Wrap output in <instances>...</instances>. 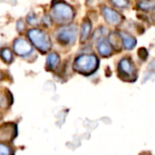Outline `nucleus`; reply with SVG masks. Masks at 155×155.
<instances>
[{"mask_svg": "<svg viewBox=\"0 0 155 155\" xmlns=\"http://www.w3.org/2000/svg\"><path fill=\"white\" fill-rule=\"evenodd\" d=\"M52 16L53 19L59 24H66L74 16L73 8L63 1L53 2L52 7Z\"/></svg>", "mask_w": 155, "mask_h": 155, "instance_id": "nucleus-1", "label": "nucleus"}, {"mask_svg": "<svg viewBox=\"0 0 155 155\" xmlns=\"http://www.w3.org/2000/svg\"><path fill=\"white\" fill-rule=\"evenodd\" d=\"M98 59L94 54H83L78 56L74 63V69L83 74H93L98 67Z\"/></svg>", "mask_w": 155, "mask_h": 155, "instance_id": "nucleus-2", "label": "nucleus"}, {"mask_svg": "<svg viewBox=\"0 0 155 155\" xmlns=\"http://www.w3.org/2000/svg\"><path fill=\"white\" fill-rule=\"evenodd\" d=\"M28 37L33 45L42 52H47L51 48V41L48 35L40 29L29 30Z\"/></svg>", "mask_w": 155, "mask_h": 155, "instance_id": "nucleus-3", "label": "nucleus"}, {"mask_svg": "<svg viewBox=\"0 0 155 155\" xmlns=\"http://www.w3.org/2000/svg\"><path fill=\"white\" fill-rule=\"evenodd\" d=\"M76 35H77L76 26H69V27H65L60 30L58 33L57 38L60 44L68 45H72L74 43L76 39Z\"/></svg>", "mask_w": 155, "mask_h": 155, "instance_id": "nucleus-4", "label": "nucleus"}, {"mask_svg": "<svg viewBox=\"0 0 155 155\" xmlns=\"http://www.w3.org/2000/svg\"><path fill=\"white\" fill-rule=\"evenodd\" d=\"M16 126L13 124H5L0 126V141L9 142L16 135Z\"/></svg>", "mask_w": 155, "mask_h": 155, "instance_id": "nucleus-5", "label": "nucleus"}, {"mask_svg": "<svg viewBox=\"0 0 155 155\" xmlns=\"http://www.w3.org/2000/svg\"><path fill=\"white\" fill-rule=\"evenodd\" d=\"M14 50L16 54L25 56L32 52V45L24 39H16L14 43Z\"/></svg>", "mask_w": 155, "mask_h": 155, "instance_id": "nucleus-6", "label": "nucleus"}, {"mask_svg": "<svg viewBox=\"0 0 155 155\" xmlns=\"http://www.w3.org/2000/svg\"><path fill=\"white\" fill-rule=\"evenodd\" d=\"M103 15L105 21L110 25H118L121 22V15L114 9L104 6L103 8Z\"/></svg>", "mask_w": 155, "mask_h": 155, "instance_id": "nucleus-7", "label": "nucleus"}, {"mask_svg": "<svg viewBox=\"0 0 155 155\" xmlns=\"http://www.w3.org/2000/svg\"><path fill=\"white\" fill-rule=\"evenodd\" d=\"M134 71V66L133 63L131 62V60H129L127 58H124L120 61V63H119L120 76L129 77V76L133 75Z\"/></svg>", "mask_w": 155, "mask_h": 155, "instance_id": "nucleus-8", "label": "nucleus"}, {"mask_svg": "<svg viewBox=\"0 0 155 155\" xmlns=\"http://www.w3.org/2000/svg\"><path fill=\"white\" fill-rule=\"evenodd\" d=\"M97 49H98L99 54L102 56L106 57V56H110L112 54V47H111L110 44L104 39H101L98 42Z\"/></svg>", "mask_w": 155, "mask_h": 155, "instance_id": "nucleus-9", "label": "nucleus"}, {"mask_svg": "<svg viewBox=\"0 0 155 155\" xmlns=\"http://www.w3.org/2000/svg\"><path fill=\"white\" fill-rule=\"evenodd\" d=\"M120 37L122 38L123 40V43H124V45L126 49L128 50H131L133 49L135 45H136V40L134 37H133L132 35L126 34V33H124V32H120Z\"/></svg>", "mask_w": 155, "mask_h": 155, "instance_id": "nucleus-10", "label": "nucleus"}, {"mask_svg": "<svg viewBox=\"0 0 155 155\" xmlns=\"http://www.w3.org/2000/svg\"><path fill=\"white\" fill-rule=\"evenodd\" d=\"M91 22L89 20H84L81 25V41L84 42L90 35L91 32Z\"/></svg>", "mask_w": 155, "mask_h": 155, "instance_id": "nucleus-11", "label": "nucleus"}, {"mask_svg": "<svg viewBox=\"0 0 155 155\" xmlns=\"http://www.w3.org/2000/svg\"><path fill=\"white\" fill-rule=\"evenodd\" d=\"M60 62V58H59V55L55 53H52L50 54L48 56H47V59H46V64L48 66L49 69H54L58 64Z\"/></svg>", "mask_w": 155, "mask_h": 155, "instance_id": "nucleus-12", "label": "nucleus"}, {"mask_svg": "<svg viewBox=\"0 0 155 155\" xmlns=\"http://www.w3.org/2000/svg\"><path fill=\"white\" fill-rule=\"evenodd\" d=\"M120 35L116 33H113L109 37L110 45H113L115 49H120L121 44H120Z\"/></svg>", "mask_w": 155, "mask_h": 155, "instance_id": "nucleus-13", "label": "nucleus"}, {"mask_svg": "<svg viewBox=\"0 0 155 155\" xmlns=\"http://www.w3.org/2000/svg\"><path fill=\"white\" fill-rule=\"evenodd\" d=\"M154 6V1L153 0H142L139 3V7L143 10H152Z\"/></svg>", "mask_w": 155, "mask_h": 155, "instance_id": "nucleus-14", "label": "nucleus"}, {"mask_svg": "<svg viewBox=\"0 0 155 155\" xmlns=\"http://www.w3.org/2000/svg\"><path fill=\"white\" fill-rule=\"evenodd\" d=\"M1 56L2 58L6 62V63H10L13 59V54H12V52L7 49V48H5L1 51Z\"/></svg>", "mask_w": 155, "mask_h": 155, "instance_id": "nucleus-15", "label": "nucleus"}, {"mask_svg": "<svg viewBox=\"0 0 155 155\" xmlns=\"http://www.w3.org/2000/svg\"><path fill=\"white\" fill-rule=\"evenodd\" d=\"M111 2L114 6L120 7V8H124V7H126L128 5L127 0H111Z\"/></svg>", "mask_w": 155, "mask_h": 155, "instance_id": "nucleus-16", "label": "nucleus"}, {"mask_svg": "<svg viewBox=\"0 0 155 155\" xmlns=\"http://www.w3.org/2000/svg\"><path fill=\"white\" fill-rule=\"evenodd\" d=\"M11 154V150L8 146L0 143V155H10Z\"/></svg>", "mask_w": 155, "mask_h": 155, "instance_id": "nucleus-17", "label": "nucleus"}, {"mask_svg": "<svg viewBox=\"0 0 155 155\" xmlns=\"http://www.w3.org/2000/svg\"><path fill=\"white\" fill-rule=\"evenodd\" d=\"M27 22H28V24H30V25H36L38 22H37V18H36V16L33 14V13H31L28 16H27Z\"/></svg>", "mask_w": 155, "mask_h": 155, "instance_id": "nucleus-18", "label": "nucleus"}, {"mask_svg": "<svg viewBox=\"0 0 155 155\" xmlns=\"http://www.w3.org/2000/svg\"><path fill=\"white\" fill-rule=\"evenodd\" d=\"M8 105V101L7 98L4 95V94H0V107L2 108H5Z\"/></svg>", "mask_w": 155, "mask_h": 155, "instance_id": "nucleus-19", "label": "nucleus"}, {"mask_svg": "<svg viewBox=\"0 0 155 155\" xmlns=\"http://www.w3.org/2000/svg\"><path fill=\"white\" fill-rule=\"evenodd\" d=\"M139 55H140L141 58H143V60H145L146 57L148 56V52H147V50H146L145 48L140 49V50H139Z\"/></svg>", "mask_w": 155, "mask_h": 155, "instance_id": "nucleus-20", "label": "nucleus"}, {"mask_svg": "<svg viewBox=\"0 0 155 155\" xmlns=\"http://www.w3.org/2000/svg\"><path fill=\"white\" fill-rule=\"evenodd\" d=\"M16 27H17V29H18L19 31H21V30H23V29L25 28V25H24V23H23L22 21H19V22L17 23V25H16Z\"/></svg>", "mask_w": 155, "mask_h": 155, "instance_id": "nucleus-21", "label": "nucleus"}, {"mask_svg": "<svg viewBox=\"0 0 155 155\" xmlns=\"http://www.w3.org/2000/svg\"><path fill=\"white\" fill-rule=\"evenodd\" d=\"M1 78H2V74L0 73V79H1Z\"/></svg>", "mask_w": 155, "mask_h": 155, "instance_id": "nucleus-22", "label": "nucleus"}]
</instances>
